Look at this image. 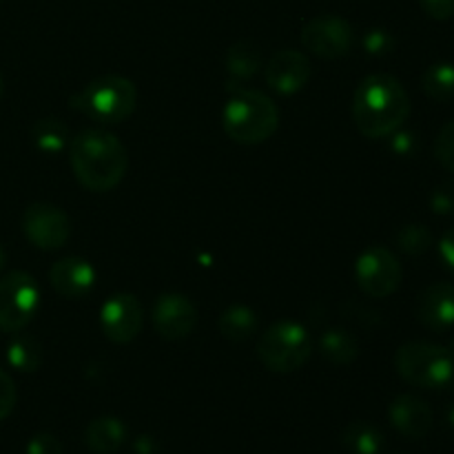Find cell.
Here are the masks:
<instances>
[{
  "mask_svg": "<svg viewBox=\"0 0 454 454\" xmlns=\"http://www.w3.org/2000/svg\"><path fill=\"white\" fill-rule=\"evenodd\" d=\"M408 114L411 100L395 75L372 74L355 89L353 120L362 136L372 140L393 136L406 122Z\"/></svg>",
  "mask_w": 454,
  "mask_h": 454,
  "instance_id": "obj_1",
  "label": "cell"
},
{
  "mask_svg": "<svg viewBox=\"0 0 454 454\" xmlns=\"http://www.w3.org/2000/svg\"><path fill=\"white\" fill-rule=\"evenodd\" d=\"M69 162L84 189L93 193H106L122 182L129 167V155L114 133L87 129L71 137Z\"/></svg>",
  "mask_w": 454,
  "mask_h": 454,
  "instance_id": "obj_2",
  "label": "cell"
},
{
  "mask_svg": "<svg viewBox=\"0 0 454 454\" xmlns=\"http://www.w3.org/2000/svg\"><path fill=\"white\" fill-rule=\"evenodd\" d=\"M226 136L238 145H262L279 127V109L266 93L242 89L222 111Z\"/></svg>",
  "mask_w": 454,
  "mask_h": 454,
  "instance_id": "obj_3",
  "label": "cell"
},
{
  "mask_svg": "<svg viewBox=\"0 0 454 454\" xmlns=\"http://www.w3.org/2000/svg\"><path fill=\"white\" fill-rule=\"evenodd\" d=\"M137 89L122 75H102L91 80L71 98V106L102 124H120L136 111Z\"/></svg>",
  "mask_w": 454,
  "mask_h": 454,
  "instance_id": "obj_4",
  "label": "cell"
},
{
  "mask_svg": "<svg viewBox=\"0 0 454 454\" xmlns=\"http://www.w3.org/2000/svg\"><path fill=\"white\" fill-rule=\"evenodd\" d=\"M399 377L419 388H443L454 377V357L448 348L430 341H411L395 357Z\"/></svg>",
  "mask_w": 454,
  "mask_h": 454,
  "instance_id": "obj_5",
  "label": "cell"
},
{
  "mask_svg": "<svg viewBox=\"0 0 454 454\" xmlns=\"http://www.w3.org/2000/svg\"><path fill=\"white\" fill-rule=\"evenodd\" d=\"M262 364L269 371L288 375L295 372L309 362L313 353V340L309 331L297 322H278L262 335L260 346H257Z\"/></svg>",
  "mask_w": 454,
  "mask_h": 454,
  "instance_id": "obj_6",
  "label": "cell"
},
{
  "mask_svg": "<svg viewBox=\"0 0 454 454\" xmlns=\"http://www.w3.org/2000/svg\"><path fill=\"white\" fill-rule=\"evenodd\" d=\"M40 291L29 273L13 270L0 278V331L20 333L34 319Z\"/></svg>",
  "mask_w": 454,
  "mask_h": 454,
  "instance_id": "obj_7",
  "label": "cell"
},
{
  "mask_svg": "<svg viewBox=\"0 0 454 454\" xmlns=\"http://www.w3.org/2000/svg\"><path fill=\"white\" fill-rule=\"evenodd\" d=\"M355 279L366 295L384 300L402 284V264L388 248L372 247L359 255L355 264Z\"/></svg>",
  "mask_w": 454,
  "mask_h": 454,
  "instance_id": "obj_8",
  "label": "cell"
},
{
  "mask_svg": "<svg viewBox=\"0 0 454 454\" xmlns=\"http://www.w3.org/2000/svg\"><path fill=\"white\" fill-rule=\"evenodd\" d=\"M301 43L324 60H337L350 53L355 43L353 27L340 16H317L310 18L301 29Z\"/></svg>",
  "mask_w": 454,
  "mask_h": 454,
  "instance_id": "obj_9",
  "label": "cell"
},
{
  "mask_svg": "<svg viewBox=\"0 0 454 454\" xmlns=\"http://www.w3.org/2000/svg\"><path fill=\"white\" fill-rule=\"evenodd\" d=\"M22 231L27 239L40 251H58L71 235V220L65 211L47 202L27 207L22 215Z\"/></svg>",
  "mask_w": 454,
  "mask_h": 454,
  "instance_id": "obj_10",
  "label": "cell"
},
{
  "mask_svg": "<svg viewBox=\"0 0 454 454\" xmlns=\"http://www.w3.org/2000/svg\"><path fill=\"white\" fill-rule=\"evenodd\" d=\"M100 326L114 344H129L142 331V306L131 293L111 295L100 309Z\"/></svg>",
  "mask_w": 454,
  "mask_h": 454,
  "instance_id": "obj_11",
  "label": "cell"
},
{
  "mask_svg": "<svg viewBox=\"0 0 454 454\" xmlns=\"http://www.w3.org/2000/svg\"><path fill=\"white\" fill-rule=\"evenodd\" d=\"M153 324L164 340H184L195 331L198 309L189 297L180 293H164L153 306Z\"/></svg>",
  "mask_w": 454,
  "mask_h": 454,
  "instance_id": "obj_12",
  "label": "cell"
},
{
  "mask_svg": "<svg viewBox=\"0 0 454 454\" xmlns=\"http://www.w3.org/2000/svg\"><path fill=\"white\" fill-rule=\"evenodd\" d=\"M310 74H313L310 60L301 51H295V49L278 51L264 69L266 84L273 91L284 93V96H293V93L301 91L309 84Z\"/></svg>",
  "mask_w": 454,
  "mask_h": 454,
  "instance_id": "obj_13",
  "label": "cell"
},
{
  "mask_svg": "<svg viewBox=\"0 0 454 454\" xmlns=\"http://www.w3.org/2000/svg\"><path fill=\"white\" fill-rule=\"evenodd\" d=\"M49 282L53 291L67 300H82L96 286V270L82 257L58 260L49 270Z\"/></svg>",
  "mask_w": 454,
  "mask_h": 454,
  "instance_id": "obj_14",
  "label": "cell"
},
{
  "mask_svg": "<svg viewBox=\"0 0 454 454\" xmlns=\"http://www.w3.org/2000/svg\"><path fill=\"white\" fill-rule=\"evenodd\" d=\"M417 317L430 331H448L454 326V284H430L417 301Z\"/></svg>",
  "mask_w": 454,
  "mask_h": 454,
  "instance_id": "obj_15",
  "label": "cell"
},
{
  "mask_svg": "<svg viewBox=\"0 0 454 454\" xmlns=\"http://www.w3.org/2000/svg\"><path fill=\"white\" fill-rule=\"evenodd\" d=\"M390 421L408 439H421L433 428V411L415 395H399L390 403Z\"/></svg>",
  "mask_w": 454,
  "mask_h": 454,
  "instance_id": "obj_16",
  "label": "cell"
},
{
  "mask_svg": "<svg viewBox=\"0 0 454 454\" xmlns=\"http://www.w3.org/2000/svg\"><path fill=\"white\" fill-rule=\"evenodd\" d=\"M127 428L115 417H98L84 430V443L96 454H114L122 448Z\"/></svg>",
  "mask_w": 454,
  "mask_h": 454,
  "instance_id": "obj_17",
  "label": "cell"
},
{
  "mask_svg": "<svg viewBox=\"0 0 454 454\" xmlns=\"http://www.w3.org/2000/svg\"><path fill=\"white\" fill-rule=\"evenodd\" d=\"M319 350H322V355L328 362L344 366V364H350L357 359L359 344L357 337L346 331V328H331L319 340Z\"/></svg>",
  "mask_w": 454,
  "mask_h": 454,
  "instance_id": "obj_18",
  "label": "cell"
},
{
  "mask_svg": "<svg viewBox=\"0 0 454 454\" xmlns=\"http://www.w3.org/2000/svg\"><path fill=\"white\" fill-rule=\"evenodd\" d=\"M31 140L43 153L56 155L69 146V127L60 118H43L31 127Z\"/></svg>",
  "mask_w": 454,
  "mask_h": 454,
  "instance_id": "obj_19",
  "label": "cell"
},
{
  "mask_svg": "<svg viewBox=\"0 0 454 454\" xmlns=\"http://www.w3.org/2000/svg\"><path fill=\"white\" fill-rule=\"evenodd\" d=\"M220 333L231 341H244L257 331V315L248 306L235 304L220 315Z\"/></svg>",
  "mask_w": 454,
  "mask_h": 454,
  "instance_id": "obj_20",
  "label": "cell"
},
{
  "mask_svg": "<svg viewBox=\"0 0 454 454\" xmlns=\"http://www.w3.org/2000/svg\"><path fill=\"white\" fill-rule=\"evenodd\" d=\"M421 87L434 102H450L454 98V65L437 62L428 67L421 75Z\"/></svg>",
  "mask_w": 454,
  "mask_h": 454,
  "instance_id": "obj_21",
  "label": "cell"
},
{
  "mask_svg": "<svg viewBox=\"0 0 454 454\" xmlns=\"http://www.w3.org/2000/svg\"><path fill=\"white\" fill-rule=\"evenodd\" d=\"M341 442L353 454H380L384 446L380 430L366 421H353L341 434Z\"/></svg>",
  "mask_w": 454,
  "mask_h": 454,
  "instance_id": "obj_22",
  "label": "cell"
},
{
  "mask_svg": "<svg viewBox=\"0 0 454 454\" xmlns=\"http://www.w3.org/2000/svg\"><path fill=\"white\" fill-rule=\"evenodd\" d=\"M7 362L20 372L38 371L43 364V346L38 344L35 337L18 335L13 337L7 348Z\"/></svg>",
  "mask_w": 454,
  "mask_h": 454,
  "instance_id": "obj_23",
  "label": "cell"
},
{
  "mask_svg": "<svg viewBox=\"0 0 454 454\" xmlns=\"http://www.w3.org/2000/svg\"><path fill=\"white\" fill-rule=\"evenodd\" d=\"M262 56L257 51V47L248 40H242V43L233 44L229 49V56H226V67H229L231 75L235 78H251L253 74L260 67Z\"/></svg>",
  "mask_w": 454,
  "mask_h": 454,
  "instance_id": "obj_24",
  "label": "cell"
},
{
  "mask_svg": "<svg viewBox=\"0 0 454 454\" xmlns=\"http://www.w3.org/2000/svg\"><path fill=\"white\" fill-rule=\"evenodd\" d=\"M399 248L408 255H421L433 244V233L424 224H408L397 235Z\"/></svg>",
  "mask_w": 454,
  "mask_h": 454,
  "instance_id": "obj_25",
  "label": "cell"
},
{
  "mask_svg": "<svg viewBox=\"0 0 454 454\" xmlns=\"http://www.w3.org/2000/svg\"><path fill=\"white\" fill-rule=\"evenodd\" d=\"M434 158L446 171L454 173V120L439 131L437 140H434Z\"/></svg>",
  "mask_w": 454,
  "mask_h": 454,
  "instance_id": "obj_26",
  "label": "cell"
},
{
  "mask_svg": "<svg viewBox=\"0 0 454 454\" xmlns=\"http://www.w3.org/2000/svg\"><path fill=\"white\" fill-rule=\"evenodd\" d=\"M430 204H433V211L437 215H452L454 213V180L443 182L434 189L433 198H430Z\"/></svg>",
  "mask_w": 454,
  "mask_h": 454,
  "instance_id": "obj_27",
  "label": "cell"
},
{
  "mask_svg": "<svg viewBox=\"0 0 454 454\" xmlns=\"http://www.w3.org/2000/svg\"><path fill=\"white\" fill-rule=\"evenodd\" d=\"M16 386L13 380L4 371H0V421L7 419L12 415L13 406H16Z\"/></svg>",
  "mask_w": 454,
  "mask_h": 454,
  "instance_id": "obj_28",
  "label": "cell"
},
{
  "mask_svg": "<svg viewBox=\"0 0 454 454\" xmlns=\"http://www.w3.org/2000/svg\"><path fill=\"white\" fill-rule=\"evenodd\" d=\"M27 454H62V443L53 434L40 433L27 443Z\"/></svg>",
  "mask_w": 454,
  "mask_h": 454,
  "instance_id": "obj_29",
  "label": "cell"
},
{
  "mask_svg": "<svg viewBox=\"0 0 454 454\" xmlns=\"http://www.w3.org/2000/svg\"><path fill=\"white\" fill-rule=\"evenodd\" d=\"M421 9L434 20H448L454 16V0H419Z\"/></svg>",
  "mask_w": 454,
  "mask_h": 454,
  "instance_id": "obj_30",
  "label": "cell"
},
{
  "mask_svg": "<svg viewBox=\"0 0 454 454\" xmlns=\"http://www.w3.org/2000/svg\"><path fill=\"white\" fill-rule=\"evenodd\" d=\"M364 44H366V49L371 53H377V56H381V53H388L390 49H393V38H390L388 31L375 29V31H371V34L366 35Z\"/></svg>",
  "mask_w": 454,
  "mask_h": 454,
  "instance_id": "obj_31",
  "label": "cell"
},
{
  "mask_svg": "<svg viewBox=\"0 0 454 454\" xmlns=\"http://www.w3.org/2000/svg\"><path fill=\"white\" fill-rule=\"evenodd\" d=\"M439 251H442L443 260L448 262V266H452L454 269V229H450L446 235H443L442 244H439Z\"/></svg>",
  "mask_w": 454,
  "mask_h": 454,
  "instance_id": "obj_32",
  "label": "cell"
},
{
  "mask_svg": "<svg viewBox=\"0 0 454 454\" xmlns=\"http://www.w3.org/2000/svg\"><path fill=\"white\" fill-rule=\"evenodd\" d=\"M4 93V82H3V75H0V98H3Z\"/></svg>",
  "mask_w": 454,
  "mask_h": 454,
  "instance_id": "obj_33",
  "label": "cell"
},
{
  "mask_svg": "<svg viewBox=\"0 0 454 454\" xmlns=\"http://www.w3.org/2000/svg\"><path fill=\"white\" fill-rule=\"evenodd\" d=\"M3 262H4V253H3V248H0V266H3Z\"/></svg>",
  "mask_w": 454,
  "mask_h": 454,
  "instance_id": "obj_34",
  "label": "cell"
}]
</instances>
